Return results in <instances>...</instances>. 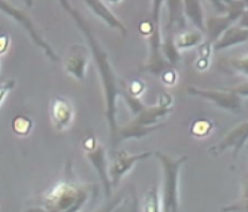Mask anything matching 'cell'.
I'll return each mask as SVG.
<instances>
[{
	"label": "cell",
	"instance_id": "6da1fadb",
	"mask_svg": "<svg viewBox=\"0 0 248 212\" xmlns=\"http://www.w3.org/2000/svg\"><path fill=\"white\" fill-rule=\"evenodd\" d=\"M59 3L61 8L71 16L77 28L81 30L82 36L85 37L88 43V48L96 61L100 80H101L102 96H104V114H105L109 132H110L111 149L116 150L118 146L117 138H118V129H120L117 123V100L122 94V78L117 76V73L110 64L108 52L102 48L96 36L93 35L91 27L88 26L81 12L73 7L69 3V0H59Z\"/></svg>",
	"mask_w": 248,
	"mask_h": 212
},
{
	"label": "cell",
	"instance_id": "7a4b0ae2",
	"mask_svg": "<svg viewBox=\"0 0 248 212\" xmlns=\"http://www.w3.org/2000/svg\"><path fill=\"white\" fill-rule=\"evenodd\" d=\"M91 192V187L78 184L72 179H62L43 195L39 208L53 212L80 211L89 200Z\"/></svg>",
	"mask_w": 248,
	"mask_h": 212
},
{
	"label": "cell",
	"instance_id": "3957f363",
	"mask_svg": "<svg viewBox=\"0 0 248 212\" xmlns=\"http://www.w3.org/2000/svg\"><path fill=\"white\" fill-rule=\"evenodd\" d=\"M154 155L162 167V212L179 211V175L188 157L182 155L179 158H172L162 151H154Z\"/></svg>",
	"mask_w": 248,
	"mask_h": 212
},
{
	"label": "cell",
	"instance_id": "277c9868",
	"mask_svg": "<svg viewBox=\"0 0 248 212\" xmlns=\"http://www.w3.org/2000/svg\"><path fill=\"white\" fill-rule=\"evenodd\" d=\"M165 0H152V12L149 23L152 26V35L149 37V59L142 66V71L149 72L154 76H161L169 64L162 55V32H161V16Z\"/></svg>",
	"mask_w": 248,
	"mask_h": 212
},
{
	"label": "cell",
	"instance_id": "5b68a950",
	"mask_svg": "<svg viewBox=\"0 0 248 212\" xmlns=\"http://www.w3.org/2000/svg\"><path fill=\"white\" fill-rule=\"evenodd\" d=\"M81 146L88 161L93 166L94 171L97 172V177L101 182L104 195L105 197H110L113 186H111L110 175H109V166H108L105 149L94 134H88L84 136Z\"/></svg>",
	"mask_w": 248,
	"mask_h": 212
},
{
	"label": "cell",
	"instance_id": "8992f818",
	"mask_svg": "<svg viewBox=\"0 0 248 212\" xmlns=\"http://www.w3.org/2000/svg\"><path fill=\"white\" fill-rule=\"evenodd\" d=\"M1 11H3V14L5 15H8L11 19H14V20L24 28L28 36L31 37V40L32 43H35L36 46H39L43 53L49 59L53 62H57L59 61V56L55 52V49L52 48L46 40L41 36V33L39 32V30L36 28V26L33 24V21L31 20V17L27 15L24 11H21L20 8H17L14 4H11L10 1H7V0H1Z\"/></svg>",
	"mask_w": 248,
	"mask_h": 212
},
{
	"label": "cell",
	"instance_id": "52a82bcc",
	"mask_svg": "<svg viewBox=\"0 0 248 212\" xmlns=\"http://www.w3.org/2000/svg\"><path fill=\"white\" fill-rule=\"evenodd\" d=\"M187 93L193 97H199L206 101L213 102L219 109L231 111V113H242L243 110V98L238 96L235 91L224 89H201L197 86H190Z\"/></svg>",
	"mask_w": 248,
	"mask_h": 212
},
{
	"label": "cell",
	"instance_id": "ba28073f",
	"mask_svg": "<svg viewBox=\"0 0 248 212\" xmlns=\"http://www.w3.org/2000/svg\"><path fill=\"white\" fill-rule=\"evenodd\" d=\"M248 142V120L247 121L239 123L238 126L232 127L230 132L223 136V139L218 142L215 146H211L208 149V154L217 157L222 152L227 150H232V158L236 159L239 157L240 151L243 150L246 143Z\"/></svg>",
	"mask_w": 248,
	"mask_h": 212
},
{
	"label": "cell",
	"instance_id": "9c48e42d",
	"mask_svg": "<svg viewBox=\"0 0 248 212\" xmlns=\"http://www.w3.org/2000/svg\"><path fill=\"white\" fill-rule=\"evenodd\" d=\"M154 155V152L146 151L140 154H129L126 151H117L116 155L111 159L109 165V175H110L111 186L118 187L122 178L132 171L133 167L137 165L138 162L146 161Z\"/></svg>",
	"mask_w": 248,
	"mask_h": 212
},
{
	"label": "cell",
	"instance_id": "30bf717a",
	"mask_svg": "<svg viewBox=\"0 0 248 212\" xmlns=\"http://www.w3.org/2000/svg\"><path fill=\"white\" fill-rule=\"evenodd\" d=\"M89 55L91 53L86 46L80 44L72 45L64 59V71L66 72V75L80 82L85 80L86 68L89 64Z\"/></svg>",
	"mask_w": 248,
	"mask_h": 212
},
{
	"label": "cell",
	"instance_id": "8fae6325",
	"mask_svg": "<svg viewBox=\"0 0 248 212\" xmlns=\"http://www.w3.org/2000/svg\"><path fill=\"white\" fill-rule=\"evenodd\" d=\"M51 118L52 123L57 132L66 130L71 126L75 118V110H73L71 101L65 97H55L51 106Z\"/></svg>",
	"mask_w": 248,
	"mask_h": 212
},
{
	"label": "cell",
	"instance_id": "7c38bea8",
	"mask_svg": "<svg viewBox=\"0 0 248 212\" xmlns=\"http://www.w3.org/2000/svg\"><path fill=\"white\" fill-rule=\"evenodd\" d=\"M84 3L108 27H110L111 30L120 32L122 36H127V28L125 27V24L111 12V10L108 7L104 0H84Z\"/></svg>",
	"mask_w": 248,
	"mask_h": 212
},
{
	"label": "cell",
	"instance_id": "4fadbf2b",
	"mask_svg": "<svg viewBox=\"0 0 248 212\" xmlns=\"http://www.w3.org/2000/svg\"><path fill=\"white\" fill-rule=\"evenodd\" d=\"M247 41L248 30L240 27L236 23V24H232L231 27H228L226 32L219 37V40L214 44V52L226 51L228 48L240 45V44H244Z\"/></svg>",
	"mask_w": 248,
	"mask_h": 212
},
{
	"label": "cell",
	"instance_id": "5bb4252c",
	"mask_svg": "<svg viewBox=\"0 0 248 212\" xmlns=\"http://www.w3.org/2000/svg\"><path fill=\"white\" fill-rule=\"evenodd\" d=\"M174 110V107H165L161 106L159 104L154 106H149L145 107L141 113H138L137 116L132 120L133 123H136L138 126L143 127H153L161 125L159 121H162L163 118L170 116Z\"/></svg>",
	"mask_w": 248,
	"mask_h": 212
},
{
	"label": "cell",
	"instance_id": "9a60e30c",
	"mask_svg": "<svg viewBox=\"0 0 248 212\" xmlns=\"http://www.w3.org/2000/svg\"><path fill=\"white\" fill-rule=\"evenodd\" d=\"M167 10V23L165 33H174V28L183 30L186 26V16L183 8V0H165Z\"/></svg>",
	"mask_w": 248,
	"mask_h": 212
},
{
	"label": "cell",
	"instance_id": "2e32d148",
	"mask_svg": "<svg viewBox=\"0 0 248 212\" xmlns=\"http://www.w3.org/2000/svg\"><path fill=\"white\" fill-rule=\"evenodd\" d=\"M165 126V123H161L158 126L153 127H143L138 126L136 123H133L132 121L127 122L126 125H124L118 129V138H117V142L118 145L121 143L122 141H129V139H142L146 136H150L152 133L157 132L161 127Z\"/></svg>",
	"mask_w": 248,
	"mask_h": 212
},
{
	"label": "cell",
	"instance_id": "e0dca14e",
	"mask_svg": "<svg viewBox=\"0 0 248 212\" xmlns=\"http://www.w3.org/2000/svg\"><path fill=\"white\" fill-rule=\"evenodd\" d=\"M185 16L198 30H202L206 35V19L201 0H183Z\"/></svg>",
	"mask_w": 248,
	"mask_h": 212
},
{
	"label": "cell",
	"instance_id": "ac0fdd59",
	"mask_svg": "<svg viewBox=\"0 0 248 212\" xmlns=\"http://www.w3.org/2000/svg\"><path fill=\"white\" fill-rule=\"evenodd\" d=\"M233 23L226 15L213 16L206 20V39L204 40L215 44L219 37L226 32L228 27L232 26Z\"/></svg>",
	"mask_w": 248,
	"mask_h": 212
},
{
	"label": "cell",
	"instance_id": "d6986e66",
	"mask_svg": "<svg viewBox=\"0 0 248 212\" xmlns=\"http://www.w3.org/2000/svg\"><path fill=\"white\" fill-rule=\"evenodd\" d=\"M206 39V35L202 30H188V32H181L175 36V44L179 51L191 49L195 46H199Z\"/></svg>",
	"mask_w": 248,
	"mask_h": 212
},
{
	"label": "cell",
	"instance_id": "ffe728a7",
	"mask_svg": "<svg viewBox=\"0 0 248 212\" xmlns=\"http://www.w3.org/2000/svg\"><path fill=\"white\" fill-rule=\"evenodd\" d=\"M162 55L171 65H175L181 60V51L177 48L174 33H166L165 39H162Z\"/></svg>",
	"mask_w": 248,
	"mask_h": 212
},
{
	"label": "cell",
	"instance_id": "44dd1931",
	"mask_svg": "<svg viewBox=\"0 0 248 212\" xmlns=\"http://www.w3.org/2000/svg\"><path fill=\"white\" fill-rule=\"evenodd\" d=\"M142 211H162V199H159V191H158L157 184H154V186L146 192L145 199H143V202H142Z\"/></svg>",
	"mask_w": 248,
	"mask_h": 212
},
{
	"label": "cell",
	"instance_id": "7402d4cb",
	"mask_svg": "<svg viewBox=\"0 0 248 212\" xmlns=\"http://www.w3.org/2000/svg\"><path fill=\"white\" fill-rule=\"evenodd\" d=\"M214 130V122L208 118H198L191 123L190 134L195 138H204Z\"/></svg>",
	"mask_w": 248,
	"mask_h": 212
},
{
	"label": "cell",
	"instance_id": "603a6c76",
	"mask_svg": "<svg viewBox=\"0 0 248 212\" xmlns=\"http://www.w3.org/2000/svg\"><path fill=\"white\" fill-rule=\"evenodd\" d=\"M11 127L15 133L16 136H28L33 127V121L31 120L30 117L27 116H16L12 120Z\"/></svg>",
	"mask_w": 248,
	"mask_h": 212
},
{
	"label": "cell",
	"instance_id": "cb8c5ba5",
	"mask_svg": "<svg viewBox=\"0 0 248 212\" xmlns=\"http://www.w3.org/2000/svg\"><path fill=\"white\" fill-rule=\"evenodd\" d=\"M223 211H248V175L244 179L242 187V197L238 202L231 203L226 207L222 208Z\"/></svg>",
	"mask_w": 248,
	"mask_h": 212
},
{
	"label": "cell",
	"instance_id": "d4e9b609",
	"mask_svg": "<svg viewBox=\"0 0 248 212\" xmlns=\"http://www.w3.org/2000/svg\"><path fill=\"white\" fill-rule=\"evenodd\" d=\"M228 68L231 71L240 73L242 76L248 77V55L239 56V57H232L227 61Z\"/></svg>",
	"mask_w": 248,
	"mask_h": 212
},
{
	"label": "cell",
	"instance_id": "484cf974",
	"mask_svg": "<svg viewBox=\"0 0 248 212\" xmlns=\"http://www.w3.org/2000/svg\"><path fill=\"white\" fill-rule=\"evenodd\" d=\"M121 97L125 100V102H126L127 106H129V109H130V111H132L134 116H137L138 113H141V111L146 107L145 104L142 102L141 97L132 96V94H130V93H127L125 89H122Z\"/></svg>",
	"mask_w": 248,
	"mask_h": 212
},
{
	"label": "cell",
	"instance_id": "4316f807",
	"mask_svg": "<svg viewBox=\"0 0 248 212\" xmlns=\"http://www.w3.org/2000/svg\"><path fill=\"white\" fill-rule=\"evenodd\" d=\"M122 89H125L132 96L141 97L146 91V84L140 78H134V80L129 81V82H125L122 80Z\"/></svg>",
	"mask_w": 248,
	"mask_h": 212
},
{
	"label": "cell",
	"instance_id": "83f0119b",
	"mask_svg": "<svg viewBox=\"0 0 248 212\" xmlns=\"http://www.w3.org/2000/svg\"><path fill=\"white\" fill-rule=\"evenodd\" d=\"M161 81H162L165 85H175V82L178 81L177 71L172 66H167L166 69L161 73Z\"/></svg>",
	"mask_w": 248,
	"mask_h": 212
},
{
	"label": "cell",
	"instance_id": "f1b7e54d",
	"mask_svg": "<svg viewBox=\"0 0 248 212\" xmlns=\"http://www.w3.org/2000/svg\"><path fill=\"white\" fill-rule=\"evenodd\" d=\"M15 85L16 81L14 80V78H10V80L4 81V82L0 85V105H4L7 97H8V94L11 93V91L15 88Z\"/></svg>",
	"mask_w": 248,
	"mask_h": 212
},
{
	"label": "cell",
	"instance_id": "f546056e",
	"mask_svg": "<svg viewBox=\"0 0 248 212\" xmlns=\"http://www.w3.org/2000/svg\"><path fill=\"white\" fill-rule=\"evenodd\" d=\"M230 91H235L238 96H240L242 98H246L248 97V81L246 82H242V84H239L236 86H232V88H228Z\"/></svg>",
	"mask_w": 248,
	"mask_h": 212
},
{
	"label": "cell",
	"instance_id": "4dcf8cb0",
	"mask_svg": "<svg viewBox=\"0 0 248 212\" xmlns=\"http://www.w3.org/2000/svg\"><path fill=\"white\" fill-rule=\"evenodd\" d=\"M172 102H174V98L170 93L167 91H163L159 94V98H158V104L161 106H165V107H172Z\"/></svg>",
	"mask_w": 248,
	"mask_h": 212
},
{
	"label": "cell",
	"instance_id": "1f68e13d",
	"mask_svg": "<svg viewBox=\"0 0 248 212\" xmlns=\"http://www.w3.org/2000/svg\"><path fill=\"white\" fill-rule=\"evenodd\" d=\"M1 55L4 56L5 53H7V51H8V48L11 46V37L8 33H3V36H1Z\"/></svg>",
	"mask_w": 248,
	"mask_h": 212
},
{
	"label": "cell",
	"instance_id": "d6a6232c",
	"mask_svg": "<svg viewBox=\"0 0 248 212\" xmlns=\"http://www.w3.org/2000/svg\"><path fill=\"white\" fill-rule=\"evenodd\" d=\"M211 4L215 10L220 12V14H224V0H210Z\"/></svg>",
	"mask_w": 248,
	"mask_h": 212
},
{
	"label": "cell",
	"instance_id": "836d02e7",
	"mask_svg": "<svg viewBox=\"0 0 248 212\" xmlns=\"http://www.w3.org/2000/svg\"><path fill=\"white\" fill-rule=\"evenodd\" d=\"M238 24L240 27H243V28H247L248 30V8L243 12V15L240 16V19H239Z\"/></svg>",
	"mask_w": 248,
	"mask_h": 212
},
{
	"label": "cell",
	"instance_id": "e575fe53",
	"mask_svg": "<svg viewBox=\"0 0 248 212\" xmlns=\"http://www.w3.org/2000/svg\"><path fill=\"white\" fill-rule=\"evenodd\" d=\"M104 1H107V3H110V4H120L122 0H104Z\"/></svg>",
	"mask_w": 248,
	"mask_h": 212
},
{
	"label": "cell",
	"instance_id": "d590c367",
	"mask_svg": "<svg viewBox=\"0 0 248 212\" xmlns=\"http://www.w3.org/2000/svg\"><path fill=\"white\" fill-rule=\"evenodd\" d=\"M23 1L26 3L27 7H32V5L35 4V1H33V0H23Z\"/></svg>",
	"mask_w": 248,
	"mask_h": 212
},
{
	"label": "cell",
	"instance_id": "8d00e7d4",
	"mask_svg": "<svg viewBox=\"0 0 248 212\" xmlns=\"http://www.w3.org/2000/svg\"><path fill=\"white\" fill-rule=\"evenodd\" d=\"M242 1H243L244 4H246V5H247V7H248V0H242Z\"/></svg>",
	"mask_w": 248,
	"mask_h": 212
}]
</instances>
